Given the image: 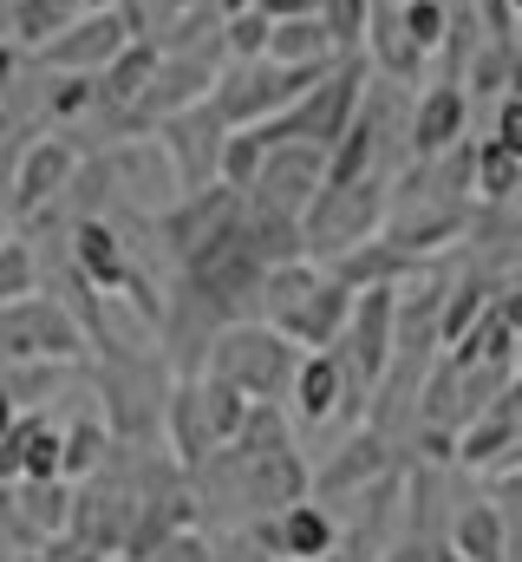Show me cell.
<instances>
[{"label": "cell", "instance_id": "6da1fadb", "mask_svg": "<svg viewBox=\"0 0 522 562\" xmlns=\"http://www.w3.org/2000/svg\"><path fill=\"white\" fill-rule=\"evenodd\" d=\"M347 307H353V288H340L320 262H307V256L261 269L256 321H268L281 340H294V347H307V353H314V347H333Z\"/></svg>", "mask_w": 522, "mask_h": 562}, {"label": "cell", "instance_id": "7a4b0ae2", "mask_svg": "<svg viewBox=\"0 0 522 562\" xmlns=\"http://www.w3.org/2000/svg\"><path fill=\"white\" fill-rule=\"evenodd\" d=\"M294 360H300V347L281 340L268 321H249V314L223 321L203 347V373L223 380L229 393H242L249 406H281V393L294 380Z\"/></svg>", "mask_w": 522, "mask_h": 562}, {"label": "cell", "instance_id": "3957f363", "mask_svg": "<svg viewBox=\"0 0 522 562\" xmlns=\"http://www.w3.org/2000/svg\"><path fill=\"white\" fill-rule=\"evenodd\" d=\"M386 196H392V177H379V170H366V177H327L314 190V203L300 210V223H294L300 229V256L307 262H333L340 249L379 236Z\"/></svg>", "mask_w": 522, "mask_h": 562}, {"label": "cell", "instance_id": "277c9868", "mask_svg": "<svg viewBox=\"0 0 522 562\" xmlns=\"http://www.w3.org/2000/svg\"><path fill=\"white\" fill-rule=\"evenodd\" d=\"M327 66H274L268 53H256V59H223L216 79H209V105H216L223 125H261V119L287 112Z\"/></svg>", "mask_w": 522, "mask_h": 562}, {"label": "cell", "instance_id": "5b68a950", "mask_svg": "<svg viewBox=\"0 0 522 562\" xmlns=\"http://www.w3.org/2000/svg\"><path fill=\"white\" fill-rule=\"evenodd\" d=\"M249 413V400L242 393H229L223 380H209V373H183L170 393H163V431H170V451H177V464L190 471L203 451H216V445H229L236 438V425Z\"/></svg>", "mask_w": 522, "mask_h": 562}, {"label": "cell", "instance_id": "8992f818", "mask_svg": "<svg viewBox=\"0 0 522 562\" xmlns=\"http://www.w3.org/2000/svg\"><path fill=\"white\" fill-rule=\"evenodd\" d=\"M86 327L53 301V294H20V301H0V367H20V360H59L72 367L86 353Z\"/></svg>", "mask_w": 522, "mask_h": 562}, {"label": "cell", "instance_id": "52a82bcc", "mask_svg": "<svg viewBox=\"0 0 522 562\" xmlns=\"http://www.w3.org/2000/svg\"><path fill=\"white\" fill-rule=\"evenodd\" d=\"M327 183V150L320 144H268L256 164V177H249V190H242V203H256L268 216H281V223H300V210L314 203V190Z\"/></svg>", "mask_w": 522, "mask_h": 562}, {"label": "cell", "instance_id": "ba28073f", "mask_svg": "<svg viewBox=\"0 0 522 562\" xmlns=\"http://www.w3.org/2000/svg\"><path fill=\"white\" fill-rule=\"evenodd\" d=\"M79 170V144L59 138V132H33L13 177H7V216L26 223V216H46L53 203H66V183Z\"/></svg>", "mask_w": 522, "mask_h": 562}, {"label": "cell", "instance_id": "9c48e42d", "mask_svg": "<svg viewBox=\"0 0 522 562\" xmlns=\"http://www.w3.org/2000/svg\"><path fill=\"white\" fill-rule=\"evenodd\" d=\"M99 170H105L112 210H125L130 203V216H157L170 196H183V190H177V170H170V157H163V144L157 138L112 144V150L99 157Z\"/></svg>", "mask_w": 522, "mask_h": 562}, {"label": "cell", "instance_id": "30bf717a", "mask_svg": "<svg viewBox=\"0 0 522 562\" xmlns=\"http://www.w3.org/2000/svg\"><path fill=\"white\" fill-rule=\"evenodd\" d=\"M99 386H105V431H112V438H144V431H157V419H163V373H157L150 360L118 353V347L105 340V373H99Z\"/></svg>", "mask_w": 522, "mask_h": 562}, {"label": "cell", "instance_id": "8fae6325", "mask_svg": "<svg viewBox=\"0 0 522 562\" xmlns=\"http://www.w3.org/2000/svg\"><path fill=\"white\" fill-rule=\"evenodd\" d=\"M223 138H229V125L216 119L209 99H196V105L157 119V144H163V157H170V170H177V190L216 183V150H223Z\"/></svg>", "mask_w": 522, "mask_h": 562}, {"label": "cell", "instance_id": "7c38bea8", "mask_svg": "<svg viewBox=\"0 0 522 562\" xmlns=\"http://www.w3.org/2000/svg\"><path fill=\"white\" fill-rule=\"evenodd\" d=\"M249 537H256L274 562H320V557L340 550V524H333V510H327L320 497H294V504L256 517Z\"/></svg>", "mask_w": 522, "mask_h": 562}, {"label": "cell", "instance_id": "4fadbf2b", "mask_svg": "<svg viewBox=\"0 0 522 562\" xmlns=\"http://www.w3.org/2000/svg\"><path fill=\"white\" fill-rule=\"evenodd\" d=\"M130 46L125 20H118V7H99V13H72L33 59L46 66V72H99L105 59H118Z\"/></svg>", "mask_w": 522, "mask_h": 562}, {"label": "cell", "instance_id": "5bb4252c", "mask_svg": "<svg viewBox=\"0 0 522 562\" xmlns=\"http://www.w3.org/2000/svg\"><path fill=\"white\" fill-rule=\"evenodd\" d=\"M464 125H470V99H464V86H457V79L424 86V92L411 99V112H405V157L418 164V157H438V150L464 144Z\"/></svg>", "mask_w": 522, "mask_h": 562}, {"label": "cell", "instance_id": "9a60e30c", "mask_svg": "<svg viewBox=\"0 0 522 562\" xmlns=\"http://www.w3.org/2000/svg\"><path fill=\"white\" fill-rule=\"evenodd\" d=\"M457 464H470V471L517 464V386H503L490 406H477L457 425Z\"/></svg>", "mask_w": 522, "mask_h": 562}, {"label": "cell", "instance_id": "2e32d148", "mask_svg": "<svg viewBox=\"0 0 522 562\" xmlns=\"http://www.w3.org/2000/svg\"><path fill=\"white\" fill-rule=\"evenodd\" d=\"M392 471V438L386 431H353L347 445H340V458L314 477V497H340V491H366L373 477H386Z\"/></svg>", "mask_w": 522, "mask_h": 562}, {"label": "cell", "instance_id": "e0dca14e", "mask_svg": "<svg viewBox=\"0 0 522 562\" xmlns=\"http://www.w3.org/2000/svg\"><path fill=\"white\" fill-rule=\"evenodd\" d=\"M281 400H294V419H300V425L340 419V400H347V386H340V367H333V353H327V347H314L307 360H294V380H287V393H281Z\"/></svg>", "mask_w": 522, "mask_h": 562}, {"label": "cell", "instance_id": "ac0fdd59", "mask_svg": "<svg viewBox=\"0 0 522 562\" xmlns=\"http://www.w3.org/2000/svg\"><path fill=\"white\" fill-rule=\"evenodd\" d=\"M444 550H457L464 562H503V550H510V524H503L497 497H470V504L451 517V543H444Z\"/></svg>", "mask_w": 522, "mask_h": 562}, {"label": "cell", "instance_id": "d6986e66", "mask_svg": "<svg viewBox=\"0 0 522 562\" xmlns=\"http://www.w3.org/2000/svg\"><path fill=\"white\" fill-rule=\"evenodd\" d=\"M274 66H327V59H340L333 53V40H327V26H320V13H300V20H268V46H261Z\"/></svg>", "mask_w": 522, "mask_h": 562}, {"label": "cell", "instance_id": "ffe728a7", "mask_svg": "<svg viewBox=\"0 0 522 562\" xmlns=\"http://www.w3.org/2000/svg\"><path fill=\"white\" fill-rule=\"evenodd\" d=\"M522 183V150L503 138H484L470 144V196H484V203H510Z\"/></svg>", "mask_w": 522, "mask_h": 562}, {"label": "cell", "instance_id": "44dd1931", "mask_svg": "<svg viewBox=\"0 0 522 562\" xmlns=\"http://www.w3.org/2000/svg\"><path fill=\"white\" fill-rule=\"evenodd\" d=\"M105 451H112V431L105 419H79L59 431V477L72 484V477H92L99 464H105Z\"/></svg>", "mask_w": 522, "mask_h": 562}, {"label": "cell", "instance_id": "7402d4cb", "mask_svg": "<svg viewBox=\"0 0 522 562\" xmlns=\"http://www.w3.org/2000/svg\"><path fill=\"white\" fill-rule=\"evenodd\" d=\"M59 26H66V13H59L53 0H13V7H7V40H13L20 53H39Z\"/></svg>", "mask_w": 522, "mask_h": 562}, {"label": "cell", "instance_id": "603a6c76", "mask_svg": "<svg viewBox=\"0 0 522 562\" xmlns=\"http://www.w3.org/2000/svg\"><path fill=\"white\" fill-rule=\"evenodd\" d=\"M398 26H405V40L431 59L438 46H444V26H451V13H444V0H405L398 7Z\"/></svg>", "mask_w": 522, "mask_h": 562}, {"label": "cell", "instance_id": "cb8c5ba5", "mask_svg": "<svg viewBox=\"0 0 522 562\" xmlns=\"http://www.w3.org/2000/svg\"><path fill=\"white\" fill-rule=\"evenodd\" d=\"M39 288V256H33V243L26 236H7L0 243V301H20V294H33Z\"/></svg>", "mask_w": 522, "mask_h": 562}, {"label": "cell", "instance_id": "d4e9b609", "mask_svg": "<svg viewBox=\"0 0 522 562\" xmlns=\"http://www.w3.org/2000/svg\"><path fill=\"white\" fill-rule=\"evenodd\" d=\"M366 7H373V0H320V26H327L333 53H360V40H366Z\"/></svg>", "mask_w": 522, "mask_h": 562}, {"label": "cell", "instance_id": "484cf974", "mask_svg": "<svg viewBox=\"0 0 522 562\" xmlns=\"http://www.w3.org/2000/svg\"><path fill=\"white\" fill-rule=\"evenodd\" d=\"M490 138H503V144L522 150V99L517 92H497V132H490Z\"/></svg>", "mask_w": 522, "mask_h": 562}, {"label": "cell", "instance_id": "4316f807", "mask_svg": "<svg viewBox=\"0 0 522 562\" xmlns=\"http://www.w3.org/2000/svg\"><path fill=\"white\" fill-rule=\"evenodd\" d=\"M261 20H300V13H320V0H249Z\"/></svg>", "mask_w": 522, "mask_h": 562}, {"label": "cell", "instance_id": "83f0119b", "mask_svg": "<svg viewBox=\"0 0 522 562\" xmlns=\"http://www.w3.org/2000/svg\"><path fill=\"white\" fill-rule=\"evenodd\" d=\"M53 7H59V13L72 20V13H99V7H112V0H53Z\"/></svg>", "mask_w": 522, "mask_h": 562}, {"label": "cell", "instance_id": "f1b7e54d", "mask_svg": "<svg viewBox=\"0 0 522 562\" xmlns=\"http://www.w3.org/2000/svg\"><path fill=\"white\" fill-rule=\"evenodd\" d=\"M20 419V406H13V400H7V393H0V431H7V425Z\"/></svg>", "mask_w": 522, "mask_h": 562}, {"label": "cell", "instance_id": "f546056e", "mask_svg": "<svg viewBox=\"0 0 522 562\" xmlns=\"http://www.w3.org/2000/svg\"><path fill=\"white\" fill-rule=\"evenodd\" d=\"M7 236H13V216H7V210H0V243H7Z\"/></svg>", "mask_w": 522, "mask_h": 562}, {"label": "cell", "instance_id": "4dcf8cb0", "mask_svg": "<svg viewBox=\"0 0 522 562\" xmlns=\"http://www.w3.org/2000/svg\"><path fill=\"white\" fill-rule=\"evenodd\" d=\"M431 562H464V557H457V550H438V557H431Z\"/></svg>", "mask_w": 522, "mask_h": 562}, {"label": "cell", "instance_id": "1f68e13d", "mask_svg": "<svg viewBox=\"0 0 522 562\" xmlns=\"http://www.w3.org/2000/svg\"><path fill=\"white\" fill-rule=\"evenodd\" d=\"M7 7H13V0H0V40H7Z\"/></svg>", "mask_w": 522, "mask_h": 562}, {"label": "cell", "instance_id": "d6a6232c", "mask_svg": "<svg viewBox=\"0 0 522 562\" xmlns=\"http://www.w3.org/2000/svg\"><path fill=\"white\" fill-rule=\"evenodd\" d=\"M320 562H333V557H320Z\"/></svg>", "mask_w": 522, "mask_h": 562}]
</instances>
